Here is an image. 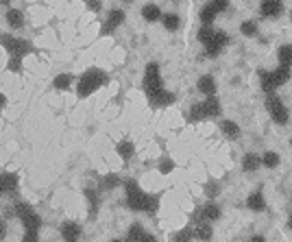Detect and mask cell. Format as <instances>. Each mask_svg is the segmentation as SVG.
<instances>
[{
  "instance_id": "obj_30",
  "label": "cell",
  "mask_w": 292,
  "mask_h": 242,
  "mask_svg": "<svg viewBox=\"0 0 292 242\" xmlns=\"http://www.w3.org/2000/svg\"><path fill=\"white\" fill-rule=\"evenodd\" d=\"M162 22H164V27L168 29V31H177V29H179V24H181V20H179L177 13H166Z\"/></svg>"
},
{
  "instance_id": "obj_1",
  "label": "cell",
  "mask_w": 292,
  "mask_h": 242,
  "mask_svg": "<svg viewBox=\"0 0 292 242\" xmlns=\"http://www.w3.org/2000/svg\"><path fill=\"white\" fill-rule=\"evenodd\" d=\"M124 190H127V205L133 212H144V214L153 216L159 208V201L150 194H144V190L138 185L135 179L124 181Z\"/></svg>"
},
{
  "instance_id": "obj_22",
  "label": "cell",
  "mask_w": 292,
  "mask_h": 242,
  "mask_svg": "<svg viewBox=\"0 0 292 242\" xmlns=\"http://www.w3.org/2000/svg\"><path fill=\"white\" fill-rule=\"evenodd\" d=\"M72 83H74V74H59V77L53 81V88L63 92V90H70Z\"/></svg>"
},
{
  "instance_id": "obj_32",
  "label": "cell",
  "mask_w": 292,
  "mask_h": 242,
  "mask_svg": "<svg viewBox=\"0 0 292 242\" xmlns=\"http://www.w3.org/2000/svg\"><path fill=\"white\" fill-rule=\"evenodd\" d=\"M262 164H264L266 168H277V166H279V155H277L275 151H268V153H264V157H262Z\"/></svg>"
},
{
  "instance_id": "obj_27",
  "label": "cell",
  "mask_w": 292,
  "mask_h": 242,
  "mask_svg": "<svg viewBox=\"0 0 292 242\" xmlns=\"http://www.w3.org/2000/svg\"><path fill=\"white\" fill-rule=\"evenodd\" d=\"M220 129H223V133L227 135V138H231V140L240 138V127L235 122H231V120H225V122L220 124Z\"/></svg>"
},
{
  "instance_id": "obj_14",
  "label": "cell",
  "mask_w": 292,
  "mask_h": 242,
  "mask_svg": "<svg viewBox=\"0 0 292 242\" xmlns=\"http://www.w3.org/2000/svg\"><path fill=\"white\" fill-rule=\"evenodd\" d=\"M79 236H81V225L79 223H63V227H61V238L63 240L72 242V240H77Z\"/></svg>"
},
{
  "instance_id": "obj_8",
  "label": "cell",
  "mask_w": 292,
  "mask_h": 242,
  "mask_svg": "<svg viewBox=\"0 0 292 242\" xmlns=\"http://www.w3.org/2000/svg\"><path fill=\"white\" fill-rule=\"evenodd\" d=\"M122 22H124V11H122V9H114V11H109V16H107V20H105L103 31H100V33H103V35L114 33Z\"/></svg>"
},
{
  "instance_id": "obj_38",
  "label": "cell",
  "mask_w": 292,
  "mask_h": 242,
  "mask_svg": "<svg viewBox=\"0 0 292 242\" xmlns=\"http://www.w3.org/2000/svg\"><path fill=\"white\" fill-rule=\"evenodd\" d=\"M218 190H220V185L216 183V181H209V183L205 185V194H207L209 199H214V196H218Z\"/></svg>"
},
{
  "instance_id": "obj_10",
  "label": "cell",
  "mask_w": 292,
  "mask_h": 242,
  "mask_svg": "<svg viewBox=\"0 0 292 242\" xmlns=\"http://www.w3.org/2000/svg\"><path fill=\"white\" fill-rule=\"evenodd\" d=\"M260 11L264 18H279L284 13V2L281 0H262Z\"/></svg>"
},
{
  "instance_id": "obj_37",
  "label": "cell",
  "mask_w": 292,
  "mask_h": 242,
  "mask_svg": "<svg viewBox=\"0 0 292 242\" xmlns=\"http://www.w3.org/2000/svg\"><path fill=\"white\" fill-rule=\"evenodd\" d=\"M173 168H175V164H173V159H170V157H164L162 161H159V173H162V175L173 173Z\"/></svg>"
},
{
  "instance_id": "obj_11",
  "label": "cell",
  "mask_w": 292,
  "mask_h": 242,
  "mask_svg": "<svg viewBox=\"0 0 292 242\" xmlns=\"http://www.w3.org/2000/svg\"><path fill=\"white\" fill-rule=\"evenodd\" d=\"M127 240H140V242H146V240H155L150 234H146V229L142 225H131L129 231H127Z\"/></svg>"
},
{
  "instance_id": "obj_45",
  "label": "cell",
  "mask_w": 292,
  "mask_h": 242,
  "mask_svg": "<svg viewBox=\"0 0 292 242\" xmlns=\"http://www.w3.org/2000/svg\"><path fill=\"white\" fill-rule=\"evenodd\" d=\"M4 103H7V98H4L2 94H0V107H4Z\"/></svg>"
},
{
  "instance_id": "obj_3",
  "label": "cell",
  "mask_w": 292,
  "mask_h": 242,
  "mask_svg": "<svg viewBox=\"0 0 292 242\" xmlns=\"http://www.w3.org/2000/svg\"><path fill=\"white\" fill-rule=\"evenodd\" d=\"M16 214H18V218L22 220L24 231H39V227H42V218H39V214L29 203L18 201L16 203Z\"/></svg>"
},
{
  "instance_id": "obj_4",
  "label": "cell",
  "mask_w": 292,
  "mask_h": 242,
  "mask_svg": "<svg viewBox=\"0 0 292 242\" xmlns=\"http://www.w3.org/2000/svg\"><path fill=\"white\" fill-rule=\"evenodd\" d=\"M0 46L7 50L9 55H20V57H24V55H29V53H35L31 42L13 37V35H0Z\"/></svg>"
},
{
  "instance_id": "obj_18",
  "label": "cell",
  "mask_w": 292,
  "mask_h": 242,
  "mask_svg": "<svg viewBox=\"0 0 292 242\" xmlns=\"http://www.w3.org/2000/svg\"><path fill=\"white\" fill-rule=\"evenodd\" d=\"M142 18L146 22H157V20H162V9L157 7V4H144L142 7Z\"/></svg>"
},
{
  "instance_id": "obj_9",
  "label": "cell",
  "mask_w": 292,
  "mask_h": 242,
  "mask_svg": "<svg viewBox=\"0 0 292 242\" xmlns=\"http://www.w3.org/2000/svg\"><path fill=\"white\" fill-rule=\"evenodd\" d=\"M150 100V107L153 109H162V107H170V105L175 103V94L168 92V90H159L157 94H153V96L148 98Z\"/></svg>"
},
{
  "instance_id": "obj_6",
  "label": "cell",
  "mask_w": 292,
  "mask_h": 242,
  "mask_svg": "<svg viewBox=\"0 0 292 242\" xmlns=\"http://www.w3.org/2000/svg\"><path fill=\"white\" fill-rule=\"evenodd\" d=\"M266 109H268L270 118H273L277 124H286V122L290 120L288 109L284 107V103H281V98H279V96H275V92H273V94H268V98H266Z\"/></svg>"
},
{
  "instance_id": "obj_33",
  "label": "cell",
  "mask_w": 292,
  "mask_h": 242,
  "mask_svg": "<svg viewBox=\"0 0 292 242\" xmlns=\"http://www.w3.org/2000/svg\"><path fill=\"white\" fill-rule=\"evenodd\" d=\"M240 33H242L244 37H253V35L258 33V24H255L253 20H246V22L240 24Z\"/></svg>"
},
{
  "instance_id": "obj_16",
  "label": "cell",
  "mask_w": 292,
  "mask_h": 242,
  "mask_svg": "<svg viewBox=\"0 0 292 242\" xmlns=\"http://www.w3.org/2000/svg\"><path fill=\"white\" fill-rule=\"evenodd\" d=\"M260 85H262V90H264L266 94H273L275 90H277V85H275V79H273V72H266V70H260Z\"/></svg>"
},
{
  "instance_id": "obj_5",
  "label": "cell",
  "mask_w": 292,
  "mask_h": 242,
  "mask_svg": "<svg viewBox=\"0 0 292 242\" xmlns=\"http://www.w3.org/2000/svg\"><path fill=\"white\" fill-rule=\"evenodd\" d=\"M142 88H144V94L148 98L162 90V77H159V65L157 63H148V65H146Z\"/></svg>"
},
{
  "instance_id": "obj_17",
  "label": "cell",
  "mask_w": 292,
  "mask_h": 242,
  "mask_svg": "<svg viewBox=\"0 0 292 242\" xmlns=\"http://www.w3.org/2000/svg\"><path fill=\"white\" fill-rule=\"evenodd\" d=\"M246 205H249L251 212H264L266 210V201H264V194L262 192H253L246 199Z\"/></svg>"
},
{
  "instance_id": "obj_47",
  "label": "cell",
  "mask_w": 292,
  "mask_h": 242,
  "mask_svg": "<svg viewBox=\"0 0 292 242\" xmlns=\"http://www.w3.org/2000/svg\"><path fill=\"white\" fill-rule=\"evenodd\" d=\"M9 2H11V0H0V4H9Z\"/></svg>"
},
{
  "instance_id": "obj_41",
  "label": "cell",
  "mask_w": 292,
  "mask_h": 242,
  "mask_svg": "<svg viewBox=\"0 0 292 242\" xmlns=\"http://www.w3.org/2000/svg\"><path fill=\"white\" fill-rule=\"evenodd\" d=\"M85 7L89 9V11H100V7H103V4H100V0H85Z\"/></svg>"
},
{
  "instance_id": "obj_13",
  "label": "cell",
  "mask_w": 292,
  "mask_h": 242,
  "mask_svg": "<svg viewBox=\"0 0 292 242\" xmlns=\"http://www.w3.org/2000/svg\"><path fill=\"white\" fill-rule=\"evenodd\" d=\"M203 107H205V114H207V118H216V116H220V100L216 98V94H211V96L205 98V103H203Z\"/></svg>"
},
{
  "instance_id": "obj_12",
  "label": "cell",
  "mask_w": 292,
  "mask_h": 242,
  "mask_svg": "<svg viewBox=\"0 0 292 242\" xmlns=\"http://www.w3.org/2000/svg\"><path fill=\"white\" fill-rule=\"evenodd\" d=\"M196 88H199V92H201V94H205V96H211V94H216V81H214V77L205 74V77H201V79H199Z\"/></svg>"
},
{
  "instance_id": "obj_48",
  "label": "cell",
  "mask_w": 292,
  "mask_h": 242,
  "mask_svg": "<svg viewBox=\"0 0 292 242\" xmlns=\"http://www.w3.org/2000/svg\"><path fill=\"white\" fill-rule=\"evenodd\" d=\"M122 2H131V0H122Z\"/></svg>"
},
{
  "instance_id": "obj_36",
  "label": "cell",
  "mask_w": 292,
  "mask_h": 242,
  "mask_svg": "<svg viewBox=\"0 0 292 242\" xmlns=\"http://www.w3.org/2000/svg\"><path fill=\"white\" fill-rule=\"evenodd\" d=\"M118 185H120L118 175H107V177H103V190H112V188H118Z\"/></svg>"
},
{
  "instance_id": "obj_31",
  "label": "cell",
  "mask_w": 292,
  "mask_h": 242,
  "mask_svg": "<svg viewBox=\"0 0 292 242\" xmlns=\"http://www.w3.org/2000/svg\"><path fill=\"white\" fill-rule=\"evenodd\" d=\"M194 236H196L199 240H209V238H211V227H209V223H201V225H196Z\"/></svg>"
},
{
  "instance_id": "obj_46",
  "label": "cell",
  "mask_w": 292,
  "mask_h": 242,
  "mask_svg": "<svg viewBox=\"0 0 292 242\" xmlns=\"http://www.w3.org/2000/svg\"><path fill=\"white\" fill-rule=\"evenodd\" d=\"M288 227H290V229H292V214H290V218H288Z\"/></svg>"
},
{
  "instance_id": "obj_39",
  "label": "cell",
  "mask_w": 292,
  "mask_h": 242,
  "mask_svg": "<svg viewBox=\"0 0 292 242\" xmlns=\"http://www.w3.org/2000/svg\"><path fill=\"white\" fill-rule=\"evenodd\" d=\"M209 4L220 13V11H225V9L229 7V0H209Z\"/></svg>"
},
{
  "instance_id": "obj_26",
  "label": "cell",
  "mask_w": 292,
  "mask_h": 242,
  "mask_svg": "<svg viewBox=\"0 0 292 242\" xmlns=\"http://www.w3.org/2000/svg\"><path fill=\"white\" fill-rule=\"evenodd\" d=\"M214 29H211V24H203V27L199 29V35H196V37H199V42L203 44V46H207V44L211 42V37H214Z\"/></svg>"
},
{
  "instance_id": "obj_29",
  "label": "cell",
  "mask_w": 292,
  "mask_h": 242,
  "mask_svg": "<svg viewBox=\"0 0 292 242\" xmlns=\"http://www.w3.org/2000/svg\"><path fill=\"white\" fill-rule=\"evenodd\" d=\"M216 16H218V11H216L211 4H205V7L201 9V22L203 24H211L216 20Z\"/></svg>"
},
{
  "instance_id": "obj_20",
  "label": "cell",
  "mask_w": 292,
  "mask_h": 242,
  "mask_svg": "<svg viewBox=\"0 0 292 242\" xmlns=\"http://www.w3.org/2000/svg\"><path fill=\"white\" fill-rule=\"evenodd\" d=\"M260 164H262V159L258 155L249 153V155H244V159H242V170L244 173H255V170L260 168Z\"/></svg>"
},
{
  "instance_id": "obj_43",
  "label": "cell",
  "mask_w": 292,
  "mask_h": 242,
  "mask_svg": "<svg viewBox=\"0 0 292 242\" xmlns=\"http://www.w3.org/2000/svg\"><path fill=\"white\" fill-rule=\"evenodd\" d=\"M4 234H7V231H4V225H2V223H0V240H2V238H4Z\"/></svg>"
},
{
  "instance_id": "obj_2",
  "label": "cell",
  "mask_w": 292,
  "mask_h": 242,
  "mask_svg": "<svg viewBox=\"0 0 292 242\" xmlns=\"http://www.w3.org/2000/svg\"><path fill=\"white\" fill-rule=\"evenodd\" d=\"M107 83V77H105V72L103 70H98V68H89L88 72H83V77L79 79V83H77V94L81 98L85 96H89V94H94L96 90L100 88V85H105Z\"/></svg>"
},
{
  "instance_id": "obj_28",
  "label": "cell",
  "mask_w": 292,
  "mask_h": 242,
  "mask_svg": "<svg viewBox=\"0 0 292 242\" xmlns=\"http://www.w3.org/2000/svg\"><path fill=\"white\" fill-rule=\"evenodd\" d=\"M85 196H88V201H89V214L92 216H96V212H98V190H92V188H88L85 190Z\"/></svg>"
},
{
  "instance_id": "obj_7",
  "label": "cell",
  "mask_w": 292,
  "mask_h": 242,
  "mask_svg": "<svg viewBox=\"0 0 292 242\" xmlns=\"http://www.w3.org/2000/svg\"><path fill=\"white\" fill-rule=\"evenodd\" d=\"M229 44V35L225 31H216L214 37H211V42L205 46V53H207V57H218L220 50Z\"/></svg>"
},
{
  "instance_id": "obj_35",
  "label": "cell",
  "mask_w": 292,
  "mask_h": 242,
  "mask_svg": "<svg viewBox=\"0 0 292 242\" xmlns=\"http://www.w3.org/2000/svg\"><path fill=\"white\" fill-rule=\"evenodd\" d=\"M190 118H192V120H203V118H207V114H205L203 103L192 105V112H190Z\"/></svg>"
},
{
  "instance_id": "obj_21",
  "label": "cell",
  "mask_w": 292,
  "mask_h": 242,
  "mask_svg": "<svg viewBox=\"0 0 292 242\" xmlns=\"http://www.w3.org/2000/svg\"><path fill=\"white\" fill-rule=\"evenodd\" d=\"M7 22L11 29H22L24 27V16L20 9H11V11H7Z\"/></svg>"
},
{
  "instance_id": "obj_40",
  "label": "cell",
  "mask_w": 292,
  "mask_h": 242,
  "mask_svg": "<svg viewBox=\"0 0 292 242\" xmlns=\"http://www.w3.org/2000/svg\"><path fill=\"white\" fill-rule=\"evenodd\" d=\"M192 238H194V234L190 229H181L175 234V240H192Z\"/></svg>"
},
{
  "instance_id": "obj_19",
  "label": "cell",
  "mask_w": 292,
  "mask_h": 242,
  "mask_svg": "<svg viewBox=\"0 0 292 242\" xmlns=\"http://www.w3.org/2000/svg\"><path fill=\"white\" fill-rule=\"evenodd\" d=\"M273 79H275L277 88H279V85H284V83H288V81H290V68H288V65H281L279 63V68L273 70Z\"/></svg>"
},
{
  "instance_id": "obj_25",
  "label": "cell",
  "mask_w": 292,
  "mask_h": 242,
  "mask_svg": "<svg viewBox=\"0 0 292 242\" xmlns=\"http://www.w3.org/2000/svg\"><path fill=\"white\" fill-rule=\"evenodd\" d=\"M201 218H205V220H216V218H220V208L216 203H207L203 210H201Z\"/></svg>"
},
{
  "instance_id": "obj_23",
  "label": "cell",
  "mask_w": 292,
  "mask_h": 242,
  "mask_svg": "<svg viewBox=\"0 0 292 242\" xmlns=\"http://www.w3.org/2000/svg\"><path fill=\"white\" fill-rule=\"evenodd\" d=\"M277 59H279L281 65H288V68H292V46H290V44H284V46L277 50Z\"/></svg>"
},
{
  "instance_id": "obj_24",
  "label": "cell",
  "mask_w": 292,
  "mask_h": 242,
  "mask_svg": "<svg viewBox=\"0 0 292 242\" xmlns=\"http://www.w3.org/2000/svg\"><path fill=\"white\" fill-rule=\"evenodd\" d=\"M116 151H118V155H120L122 159H131V157H133V153H135L133 142H131V140H122V142H118Z\"/></svg>"
},
{
  "instance_id": "obj_15",
  "label": "cell",
  "mask_w": 292,
  "mask_h": 242,
  "mask_svg": "<svg viewBox=\"0 0 292 242\" xmlns=\"http://www.w3.org/2000/svg\"><path fill=\"white\" fill-rule=\"evenodd\" d=\"M2 190L7 194H16L18 192V175L16 173H2Z\"/></svg>"
},
{
  "instance_id": "obj_34",
  "label": "cell",
  "mask_w": 292,
  "mask_h": 242,
  "mask_svg": "<svg viewBox=\"0 0 292 242\" xmlns=\"http://www.w3.org/2000/svg\"><path fill=\"white\" fill-rule=\"evenodd\" d=\"M22 59L24 57H20V55H11L9 57V61H7V70H11V72H22Z\"/></svg>"
},
{
  "instance_id": "obj_44",
  "label": "cell",
  "mask_w": 292,
  "mask_h": 242,
  "mask_svg": "<svg viewBox=\"0 0 292 242\" xmlns=\"http://www.w3.org/2000/svg\"><path fill=\"white\" fill-rule=\"evenodd\" d=\"M251 240H253V242H264V238H262V236H253Z\"/></svg>"
},
{
  "instance_id": "obj_42",
  "label": "cell",
  "mask_w": 292,
  "mask_h": 242,
  "mask_svg": "<svg viewBox=\"0 0 292 242\" xmlns=\"http://www.w3.org/2000/svg\"><path fill=\"white\" fill-rule=\"evenodd\" d=\"M24 240H27V242L37 240V231H24Z\"/></svg>"
}]
</instances>
